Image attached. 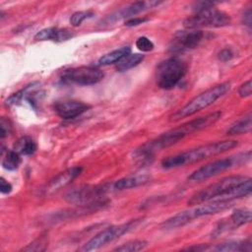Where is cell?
I'll list each match as a JSON object with an SVG mask.
<instances>
[{
    "label": "cell",
    "instance_id": "17",
    "mask_svg": "<svg viewBox=\"0 0 252 252\" xmlns=\"http://www.w3.org/2000/svg\"><path fill=\"white\" fill-rule=\"evenodd\" d=\"M160 2L158 1H155V0H151V1H136L131 3L130 5H128L127 7H125L124 9H122L121 11L117 12L116 14H113L110 16L111 19H113L114 21L116 20H120V19H125V18H130L133 17L145 10L154 8L155 6H158Z\"/></svg>",
    "mask_w": 252,
    "mask_h": 252
},
{
    "label": "cell",
    "instance_id": "22",
    "mask_svg": "<svg viewBox=\"0 0 252 252\" xmlns=\"http://www.w3.org/2000/svg\"><path fill=\"white\" fill-rule=\"evenodd\" d=\"M13 150L23 156H32L36 151V144L31 137L24 136L16 141Z\"/></svg>",
    "mask_w": 252,
    "mask_h": 252
},
{
    "label": "cell",
    "instance_id": "30",
    "mask_svg": "<svg viewBox=\"0 0 252 252\" xmlns=\"http://www.w3.org/2000/svg\"><path fill=\"white\" fill-rule=\"evenodd\" d=\"M12 130V124L9 119H6L5 117H2L0 119V138L4 139L7 137Z\"/></svg>",
    "mask_w": 252,
    "mask_h": 252
},
{
    "label": "cell",
    "instance_id": "31",
    "mask_svg": "<svg viewBox=\"0 0 252 252\" xmlns=\"http://www.w3.org/2000/svg\"><path fill=\"white\" fill-rule=\"evenodd\" d=\"M251 93H252L251 80L244 82L238 89V94L240 97H248L251 95Z\"/></svg>",
    "mask_w": 252,
    "mask_h": 252
},
{
    "label": "cell",
    "instance_id": "5",
    "mask_svg": "<svg viewBox=\"0 0 252 252\" xmlns=\"http://www.w3.org/2000/svg\"><path fill=\"white\" fill-rule=\"evenodd\" d=\"M229 90H230V84L226 82V83H221L220 85H217L201 93L200 94L192 98L190 101H188L183 107H181L176 112H174L170 116V120L177 121L182 118L191 116L197 113L198 111H201L207 108L208 106L216 102L219 98L223 96Z\"/></svg>",
    "mask_w": 252,
    "mask_h": 252
},
{
    "label": "cell",
    "instance_id": "9",
    "mask_svg": "<svg viewBox=\"0 0 252 252\" xmlns=\"http://www.w3.org/2000/svg\"><path fill=\"white\" fill-rule=\"evenodd\" d=\"M230 24V17L223 11L215 7L195 12L194 15L188 17L183 22V26L187 30H195L198 28H220Z\"/></svg>",
    "mask_w": 252,
    "mask_h": 252
},
{
    "label": "cell",
    "instance_id": "4",
    "mask_svg": "<svg viewBox=\"0 0 252 252\" xmlns=\"http://www.w3.org/2000/svg\"><path fill=\"white\" fill-rule=\"evenodd\" d=\"M206 203L207 204H205V205L179 212L178 214H176V215L170 217L169 219H167L166 220H164L161 223V227L164 229H173V228L183 226L195 219L218 214L221 211L228 209L231 206L232 201L214 200V201H210V202H206Z\"/></svg>",
    "mask_w": 252,
    "mask_h": 252
},
{
    "label": "cell",
    "instance_id": "26",
    "mask_svg": "<svg viewBox=\"0 0 252 252\" xmlns=\"http://www.w3.org/2000/svg\"><path fill=\"white\" fill-rule=\"evenodd\" d=\"M230 217L233 219V220L235 221V223L238 227L243 224L249 223L251 221V212L249 210H245V209L235 210L230 215Z\"/></svg>",
    "mask_w": 252,
    "mask_h": 252
},
{
    "label": "cell",
    "instance_id": "34",
    "mask_svg": "<svg viewBox=\"0 0 252 252\" xmlns=\"http://www.w3.org/2000/svg\"><path fill=\"white\" fill-rule=\"evenodd\" d=\"M13 189V186L4 177L0 178V191L2 194H9Z\"/></svg>",
    "mask_w": 252,
    "mask_h": 252
},
{
    "label": "cell",
    "instance_id": "14",
    "mask_svg": "<svg viewBox=\"0 0 252 252\" xmlns=\"http://www.w3.org/2000/svg\"><path fill=\"white\" fill-rule=\"evenodd\" d=\"M90 106L79 100L58 101L54 105V111L62 119H74L86 112Z\"/></svg>",
    "mask_w": 252,
    "mask_h": 252
},
{
    "label": "cell",
    "instance_id": "20",
    "mask_svg": "<svg viewBox=\"0 0 252 252\" xmlns=\"http://www.w3.org/2000/svg\"><path fill=\"white\" fill-rule=\"evenodd\" d=\"M131 53V48L129 46H123L118 49H115L109 53H106L102 55L98 59V64L102 66L118 63L121 59H123L125 56Z\"/></svg>",
    "mask_w": 252,
    "mask_h": 252
},
{
    "label": "cell",
    "instance_id": "2",
    "mask_svg": "<svg viewBox=\"0 0 252 252\" xmlns=\"http://www.w3.org/2000/svg\"><path fill=\"white\" fill-rule=\"evenodd\" d=\"M220 116H221L220 111H215L213 113L207 114L206 116L193 119L189 122H186L180 125L177 128H174L166 133L161 134L155 140L149 143H146V147L155 154L157 151L162 150L164 148L170 147L178 143L180 140H182L188 135H191L195 132L201 131L203 129H206L214 125L220 118Z\"/></svg>",
    "mask_w": 252,
    "mask_h": 252
},
{
    "label": "cell",
    "instance_id": "15",
    "mask_svg": "<svg viewBox=\"0 0 252 252\" xmlns=\"http://www.w3.org/2000/svg\"><path fill=\"white\" fill-rule=\"evenodd\" d=\"M83 170L82 166H73L71 168H68L64 170L63 172L56 175L53 179H51L48 184L44 188L45 194H52L62 187H65L68 185L72 180H74L77 176L81 174Z\"/></svg>",
    "mask_w": 252,
    "mask_h": 252
},
{
    "label": "cell",
    "instance_id": "35",
    "mask_svg": "<svg viewBox=\"0 0 252 252\" xmlns=\"http://www.w3.org/2000/svg\"><path fill=\"white\" fill-rule=\"evenodd\" d=\"M242 22L244 23V25H247L248 27L251 26V10L248 9L246 12H244L243 16H242Z\"/></svg>",
    "mask_w": 252,
    "mask_h": 252
},
{
    "label": "cell",
    "instance_id": "24",
    "mask_svg": "<svg viewBox=\"0 0 252 252\" xmlns=\"http://www.w3.org/2000/svg\"><path fill=\"white\" fill-rule=\"evenodd\" d=\"M21 163V155L14 150H8L3 156L2 166L7 170H15Z\"/></svg>",
    "mask_w": 252,
    "mask_h": 252
},
{
    "label": "cell",
    "instance_id": "19",
    "mask_svg": "<svg viewBox=\"0 0 252 252\" xmlns=\"http://www.w3.org/2000/svg\"><path fill=\"white\" fill-rule=\"evenodd\" d=\"M210 250L220 251V252H231V251H251V240H237V241H227L216 246H211Z\"/></svg>",
    "mask_w": 252,
    "mask_h": 252
},
{
    "label": "cell",
    "instance_id": "12",
    "mask_svg": "<svg viewBox=\"0 0 252 252\" xmlns=\"http://www.w3.org/2000/svg\"><path fill=\"white\" fill-rule=\"evenodd\" d=\"M205 33L201 30L177 32L172 37L169 44V51L180 53L197 47L203 40Z\"/></svg>",
    "mask_w": 252,
    "mask_h": 252
},
{
    "label": "cell",
    "instance_id": "21",
    "mask_svg": "<svg viewBox=\"0 0 252 252\" xmlns=\"http://www.w3.org/2000/svg\"><path fill=\"white\" fill-rule=\"evenodd\" d=\"M252 118L251 114H247L246 116L236 120L234 123H232L229 128L226 130V135L232 136V135H240L249 133L252 128Z\"/></svg>",
    "mask_w": 252,
    "mask_h": 252
},
{
    "label": "cell",
    "instance_id": "32",
    "mask_svg": "<svg viewBox=\"0 0 252 252\" xmlns=\"http://www.w3.org/2000/svg\"><path fill=\"white\" fill-rule=\"evenodd\" d=\"M148 21H149V19L148 18H144V17L131 18V19H129L128 21L125 22V26L126 27H136V26L144 24V23H146Z\"/></svg>",
    "mask_w": 252,
    "mask_h": 252
},
{
    "label": "cell",
    "instance_id": "16",
    "mask_svg": "<svg viewBox=\"0 0 252 252\" xmlns=\"http://www.w3.org/2000/svg\"><path fill=\"white\" fill-rule=\"evenodd\" d=\"M75 35V32L69 29H59L55 27L46 28L34 35V39L37 41H45V40H52L56 42H62L65 40L70 39Z\"/></svg>",
    "mask_w": 252,
    "mask_h": 252
},
{
    "label": "cell",
    "instance_id": "13",
    "mask_svg": "<svg viewBox=\"0 0 252 252\" xmlns=\"http://www.w3.org/2000/svg\"><path fill=\"white\" fill-rule=\"evenodd\" d=\"M39 86L40 84L38 82L32 83L27 87H25L23 90L13 94L10 95L7 100H6V105L12 106L19 104L23 100L28 101L33 108H36L38 98L40 99L41 96V92L39 91Z\"/></svg>",
    "mask_w": 252,
    "mask_h": 252
},
{
    "label": "cell",
    "instance_id": "3",
    "mask_svg": "<svg viewBox=\"0 0 252 252\" xmlns=\"http://www.w3.org/2000/svg\"><path fill=\"white\" fill-rule=\"evenodd\" d=\"M238 145L235 140H224L215 143H209L190 151L166 157L161 160V165L164 168H173L201 161L211 157L218 156L221 153L229 151Z\"/></svg>",
    "mask_w": 252,
    "mask_h": 252
},
{
    "label": "cell",
    "instance_id": "33",
    "mask_svg": "<svg viewBox=\"0 0 252 252\" xmlns=\"http://www.w3.org/2000/svg\"><path fill=\"white\" fill-rule=\"evenodd\" d=\"M218 57H219L220 60L226 62V61H229L230 59L233 58V52L229 48H224V49H222L221 51L219 52Z\"/></svg>",
    "mask_w": 252,
    "mask_h": 252
},
{
    "label": "cell",
    "instance_id": "28",
    "mask_svg": "<svg viewBox=\"0 0 252 252\" xmlns=\"http://www.w3.org/2000/svg\"><path fill=\"white\" fill-rule=\"evenodd\" d=\"M94 16V13L92 11H78L75 12L71 18H70V24L73 27L80 26L86 19L92 18Z\"/></svg>",
    "mask_w": 252,
    "mask_h": 252
},
{
    "label": "cell",
    "instance_id": "8",
    "mask_svg": "<svg viewBox=\"0 0 252 252\" xmlns=\"http://www.w3.org/2000/svg\"><path fill=\"white\" fill-rule=\"evenodd\" d=\"M251 158V152L248 151L243 154L236 155L234 157L226 158H220L217 159L215 161H212L210 163H207L198 169L194 170L189 176L188 179L190 181H202L205 179H208L210 177L216 176L226 169L232 167L236 164H242L250 160Z\"/></svg>",
    "mask_w": 252,
    "mask_h": 252
},
{
    "label": "cell",
    "instance_id": "27",
    "mask_svg": "<svg viewBox=\"0 0 252 252\" xmlns=\"http://www.w3.org/2000/svg\"><path fill=\"white\" fill-rule=\"evenodd\" d=\"M48 246V237L47 235H40L38 238L33 240L32 243L28 244L25 248H23V251H44L46 247Z\"/></svg>",
    "mask_w": 252,
    "mask_h": 252
},
{
    "label": "cell",
    "instance_id": "25",
    "mask_svg": "<svg viewBox=\"0 0 252 252\" xmlns=\"http://www.w3.org/2000/svg\"><path fill=\"white\" fill-rule=\"evenodd\" d=\"M148 246V242L146 240H131L126 243L121 244L120 246L116 247L114 251H120V252H137L144 250Z\"/></svg>",
    "mask_w": 252,
    "mask_h": 252
},
{
    "label": "cell",
    "instance_id": "10",
    "mask_svg": "<svg viewBox=\"0 0 252 252\" xmlns=\"http://www.w3.org/2000/svg\"><path fill=\"white\" fill-rule=\"evenodd\" d=\"M141 220H132L128 222L122 223V224H117V225H111L98 233H96L94 237H92L89 241H87L83 246L79 249L80 251L83 252H88V251H93L101 248L102 246L118 239L120 236L124 235L125 233L129 232L133 228H135L139 223Z\"/></svg>",
    "mask_w": 252,
    "mask_h": 252
},
{
    "label": "cell",
    "instance_id": "23",
    "mask_svg": "<svg viewBox=\"0 0 252 252\" xmlns=\"http://www.w3.org/2000/svg\"><path fill=\"white\" fill-rule=\"evenodd\" d=\"M144 60V55L140 53H130L116 63L115 69L118 72H125L139 65Z\"/></svg>",
    "mask_w": 252,
    "mask_h": 252
},
{
    "label": "cell",
    "instance_id": "7",
    "mask_svg": "<svg viewBox=\"0 0 252 252\" xmlns=\"http://www.w3.org/2000/svg\"><path fill=\"white\" fill-rule=\"evenodd\" d=\"M107 189L106 186L84 185L68 191L64 198L70 204L97 209L105 204L104 197L105 193L108 191Z\"/></svg>",
    "mask_w": 252,
    "mask_h": 252
},
{
    "label": "cell",
    "instance_id": "18",
    "mask_svg": "<svg viewBox=\"0 0 252 252\" xmlns=\"http://www.w3.org/2000/svg\"><path fill=\"white\" fill-rule=\"evenodd\" d=\"M150 177L148 175H135V176H127L121 179L116 180L111 184V188L113 190H125V189H130L134 188L140 185H143L149 181Z\"/></svg>",
    "mask_w": 252,
    "mask_h": 252
},
{
    "label": "cell",
    "instance_id": "11",
    "mask_svg": "<svg viewBox=\"0 0 252 252\" xmlns=\"http://www.w3.org/2000/svg\"><path fill=\"white\" fill-rule=\"evenodd\" d=\"M103 77L104 73L97 68L81 66L66 70L62 75V80L79 86H91L100 82Z\"/></svg>",
    "mask_w": 252,
    "mask_h": 252
},
{
    "label": "cell",
    "instance_id": "6",
    "mask_svg": "<svg viewBox=\"0 0 252 252\" xmlns=\"http://www.w3.org/2000/svg\"><path fill=\"white\" fill-rule=\"evenodd\" d=\"M186 63L177 56H172L158 64L156 72V80L158 88L162 90L173 89L185 76Z\"/></svg>",
    "mask_w": 252,
    "mask_h": 252
},
{
    "label": "cell",
    "instance_id": "29",
    "mask_svg": "<svg viewBox=\"0 0 252 252\" xmlns=\"http://www.w3.org/2000/svg\"><path fill=\"white\" fill-rule=\"evenodd\" d=\"M136 46L139 50L143 51V52H149L152 51L155 47L153 41L148 38L147 36H140L137 38L136 40Z\"/></svg>",
    "mask_w": 252,
    "mask_h": 252
},
{
    "label": "cell",
    "instance_id": "1",
    "mask_svg": "<svg viewBox=\"0 0 252 252\" xmlns=\"http://www.w3.org/2000/svg\"><path fill=\"white\" fill-rule=\"evenodd\" d=\"M251 190V179L249 177L227 176L196 192L188 200V205H200L214 200L232 201L249 195Z\"/></svg>",
    "mask_w": 252,
    "mask_h": 252
}]
</instances>
